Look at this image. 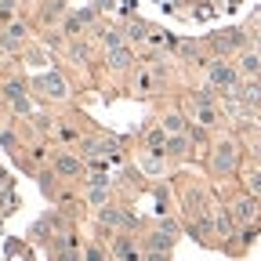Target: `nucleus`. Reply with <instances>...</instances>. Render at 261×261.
<instances>
[{"label":"nucleus","mask_w":261,"mask_h":261,"mask_svg":"<svg viewBox=\"0 0 261 261\" xmlns=\"http://www.w3.org/2000/svg\"><path fill=\"white\" fill-rule=\"evenodd\" d=\"M211 171H214L218 178H225V174L236 171V145H232V142L214 145V152H211Z\"/></svg>","instance_id":"1"},{"label":"nucleus","mask_w":261,"mask_h":261,"mask_svg":"<svg viewBox=\"0 0 261 261\" xmlns=\"http://www.w3.org/2000/svg\"><path fill=\"white\" fill-rule=\"evenodd\" d=\"M211 84L221 91H236L240 87V69H232L228 62H214L211 65Z\"/></svg>","instance_id":"2"},{"label":"nucleus","mask_w":261,"mask_h":261,"mask_svg":"<svg viewBox=\"0 0 261 261\" xmlns=\"http://www.w3.org/2000/svg\"><path fill=\"white\" fill-rule=\"evenodd\" d=\"M55 171H58L62 178H76V174L84 171V163H80V156H73V152H58V156H55Z\"/></svg>","instance_id":"3"},{"label":"nucleus","mask_w":261,"mask_h":261,"mask_svg":"<svg viewBox=\"0 0 261 261\" xmlns=\"http://www.w3.org/2000/svg\"><path fill=\"white\" fill-rule=\"evenodd\" d=\"M4 98L11 102V109H18V113H29V98H25V87H22L18 80H11V84L4 87Z\"/></svg>","instance_id":"4"},{"label":"nucleus","mask_w":261,"mask_h":261,"mask_svg":"<svg viewBox=\"0 0 261 261\" xmlns=\"http://www.w3.org/2000/svg\"><path fill=\"white\" fill-rule=\"evenodd\" d=\"M40 87H44L47 98H65V94H69V87H65V80L58 73H44L40 76Z\"/></svg>","instance_id":"5"},{"label":"nucleus","mask_w":261,"mask_h":261,"mask_svg":"<svg viewBox=\"0 0 261 261\" xmlns=\"http://www.w3.org/2000/svg\"><path fill=\"white\" fill-rule=\"evenodd\" d=\"M240 73L261 76V51H243V55H240Z\"/></svg>","instance_id":"6"},{"label":"nucleus","mask_w":261,"mask_h":261,"mask_svg":"<svg viewBox=\"0 0 261 261\" xmlns=\"http://www.w3.org/2000/svg\"><path fill=\"white\" fill-rule=\"evenodd\" d=\"M257 214V200H254V196H250V200H236L232 203V218L236 221H250Z\"/></svg>","instance_id":"7"},{"label":"nucleus","mask_w":261,"mask_h":261,"mask_svg":"<svg viewBox=\"0 0 261 261\" xmlns=\"http://www.w3.org/2000/svg\"><path fill=\"white\" fill-rule=\"evenodd\" d=\"M98 221H102V225H120V228H127V225H130V218H127V214H120L116 207H102V211H98Z\"/></svg>","instance_id":"8"},{"label":"nucleus","mask_w":261,"mask_h":261,"mask_svg":"<svg viewBox=\"0 0 261 261\" xmlns=\"http://www.w3.org/2000/svg\"><path fill=\"white\" fill-rule=\"evenodd\" d=\"M22 37H25V25H22V22L8 25V29H4V47H8V51H15V47L22 44Z\"/></svg>","instance_id":"9"},{"label":"nucleus","mask_w":261,"mask_h":261,"mask_svg":"<svg viewBox=\"0 0 261 261\" xmlns=\"http://www.w3.org/2000/svg\"><path fill=\"white\" fill-rule=\"evenodd\" d=\"M109 65H113V69H127V65H130V51L127 47H113L109 51Z\"/></svg>","instance_id":"10"},{"label":"nucleus","mask_w":261,"mask_h":261,"mask_svg":"<svg viewBox=\"0 0 261 261\" xmlns=\"http://www.w3.org/2000/svg\"><path fill=\"white\" fill-rule=\"evenodd\" d=\"M163 130H167V135H181V130H185V116H178V113L163 116Z\"/></svg>","instance_id":"11"},{"label":"nucleus","mask_w":261,"mask_h":261,"mask_svg":"<svg viewBox=\"0 0 261 261\" xmlns=\"http://www.w3.org/2000/svg\"><path fill=\"white\" fill-rule=\"evenodd\" d=\"M196 123H200V127H214V123H218L214 109H211V106H196Z\"/></svg>","instance_id":"12"},{"label":"nucleus","mask_w":261,"mask_h":261,"mask_svg":"<svg viewBox=\"0 0 261 261\" xmlns=\"http://www.w3.org/2000/svg\"><path fill=\"white\" fill-rule=\"evenodd\" d=\"M174 243V232H167V236H163V232H152V240H149V250H167Z\"/></svg>","instance_id":"13"},{"label":"nucleus","mask_w":261,"mask_h":261,"mask_svg":"<svg viewBox=\"0 0 261 261\" xmlns=\"http://www.w3.org/2000/svg\"><path fill=\"white\" fill-rule=\"evenodd\" d=\"M116 254H120L123 261H142V257H138V250L130 247V240H116Z\"/></svg>","instance_id":"14"},{"label":"nucleus","mask_w":261,"mask_h":261,"mask_svg":"<svg viewBox=\"0 0 261 261\" xmlns=\"http://www.w3.org/2000/svg\"><path fill=\"white\" fill-rule=\"evenodd\" d=\"M51 8H44V22H55V18H62V11H65V4L62 0H47Z\"/></svg>","instance_id":"15"},{"label":"nucleus","mask_w":261,"mask_h":261,"mask_svg":"<svg viewBox=\"0 0 261 261\" xmlns=\"http://www.w3.org/2000/svg\"><path fill=\"white\" fill-rule=\"evenodd\" d=\"M102 40H106V47H109V51H113V47H123L120 29H106V33H102Z\"/></svg>","instance_id":"16"},{"label":"nucleus","mask_w":261,"mask_h":261,"mask_svg":"<svg viewBox=\"0 0 261 261\" xmlns=\"http://www.w3.org/2000/svg\"><path fill=\"white\" fill-rule=\"evenodd\" d=\"M167 152H171V156H181V152H185V138H181V135H174V138L167 142Z\"/></svg>","instance_id":"17"},{"label":"nucleus","mask_w":261,"mask_h":261,"mask_svg":"<svg viewBox=\"0 0 261 261\" xmlns=\"http://www.w3.org/2000/svg\"><path fill=\"white\" fill-rule=\"evenodd\" d=\"M247 185H250V192H254V196H261V174H250V178H247Z\"/></svg>","instance_id":"18"},{"label":"nucleus","mask_w":261,"mask_h":261,"mask_svg":"<svg viewBox=\"0 0 261 261\" xmlns=\"http://www.w3.org/2000/svg\"><path fill=\"white\" fill-rule=\"evenodd\" d=\"M87 261H106V254L102 250H98V247H87V254H84Z\"/></svg>","instance_id":"19"},{"label":"nucleus","mask_w":261,"mask_h":261,"mask_svg":"<svg viewBox=\"0 0 261 261\" xmlns=\"http://www.w3.org/2000/svg\"><path fill=\"white\" fill-rule=\"evenodd\" d=\"M91 203H106V189H91Z\"/></svg>","instance_id":"20"},{"label":"nucleus","mask_w":261,"mask_h":261,"mask_svg":"<svg viewBox=\"0 0 261 261\" xmlns=\"http://www.w3.org/2000/svg\"><path fill=\"white\" fill-rule=\"evenodd\" d=\"M145 261H167V254H163V250H149V257Z\"/></svg>","instance_id":"21"},{"label":"nucleus","mask_w":261,"mask_h":261,"mask_svg":"<svg viewBox=\"0 0 261 261\" xmlns=\"http://www.w3.org/2000/svg\"><path fill=\"white\" fill-rule=\"evenodd\" d=\"M4 51H8V47H4V44H0V58H4Z\"/></svg>","instance_id":"22"}]
</instances>
